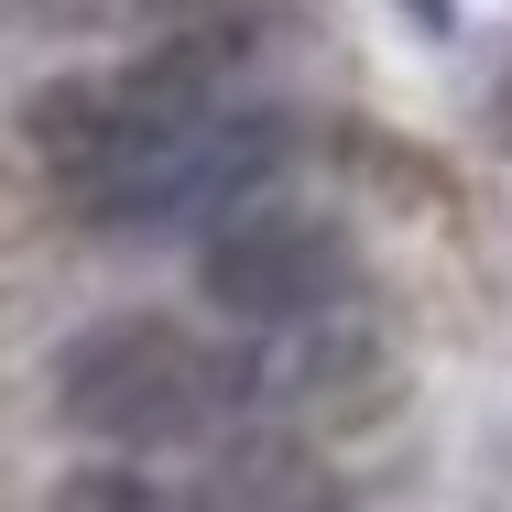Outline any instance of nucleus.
<instances>
[{
    "instance_id": "1",
    "label": "nucleus",
    "mask_w": 512,
    "mask_h": 512,
    "mask_svg": "<svg viewBox=\"0 0 512 512\" xmlns=\"http://www.w3.org/2000/svg\"><path fill=\"white\" fill-rule=\"evenodd\" d=\"M229 55L240 33H197V44H153L131 77H55L22 109V142L88 218L120 229L240 218L251 197H273L284 120L229 99Z\"/></svg>"
},
{
    "instance_id": "2",
    "label": "nucleus",
    "mask_w": 512,
    "mask_h": 512,
    "mask_svg": "<svg viewBox=\"0 0 512 512\" xmlns=\"http://www.w3.org/2000/svg\"><path fill=\"white\" fill-rule=\"evenodd\" d=\"M55 404L109 447H229L273 414V382L175 316H109L55 360Z\"/></svg>"
},
{
    "instance_id": "3",
    "label": "nucleus",
    "mask_w": 512,
    "mask_h": 512,
    "mask_svg": "<svg viewBox=\"0 0 512 512\" xmlns=\"http://www.w3.org/2000/svg\"><path fill=\"white\" fill-rule=\"evenodd\" d=\"M349 240L295 197H251L240 218L207 229V295L251 327H316L349 306Z\"/></svg>"
},
{
    "instance_id": "4",
    "label": "nucleus",
    "mask_w": 512,
    "mask_h": 512,
    "mask_svg": "<svg viewBox=\"0 0 512 512\" xmlns=\"http://www.w3.org/2000/svg\"><path fill=\"white\" fill-rule=\"evenodd\" d=\"M186 502H197V512H349V502H338V480L316 469L306 447H295V436H262V425L229 436V447L207 458Z\"/></svg>"
},
{
    "instance_id": "5",
    "label": "nucleus",
    "mask_w": 512,
    "mask_h": 512,
    "mask_svg": "<svg viewBox=\"0 0 512 512\" xmlns=\"http://www.w3.org/2000/svg\"><path fill=\"white\" fill-rule=\"evenodd\" d=\"M33 33H153V44H197L240 33V0H11Z\"/></svg>"
},
{
    "instance_id": "6",
    "label": "nucleus",
    "mask_w": 512,
    "mask_h": 512,
    "mask_svg": "<svg viewBox=\"0 0 512 512\" xmlns=\"http://www.w3.org/2000/svg\"><path fill=\"white\" fill-rule=\"evenodd\" d=\"M44 512H197V502H186V491H153V480H131V469H77Z\"/></svg>"
},
{
    "instance_id": "7",
    "label": "nucleus",
    "mask_w": 512,
    "mask_h": 512,
    "mask_svg": "<svg viewBox=\"0 0 512 512\" xmlns=\"http://www.w3.org/2000/svg\"><path fill=\"white\" fill-rule=\"evenodd\" d=\"M404 11H414V22H447V0H404Z\"/></svg>"
}]
</instances>
